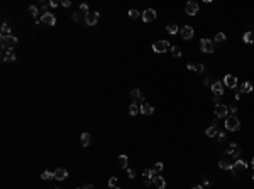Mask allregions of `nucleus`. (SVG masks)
I'll list each match as a JSON object with an SVG mask.
<instances>
[{
  "label": "nucleus",
  "mask_w": 254,
  "mask_h": 189,
  "mask_svg": "<svg viewBox=\"0 0 254 189\" xmlns=\"http://www.w3.org/2000/svg\"><path fill=\"white\" fill-rule=\"evenodd\" d=\"M131 96H132V100H139L141 98V90H139V88H134V90L131 91Z\"/></svg>",
  "instance_id": "cd10ccee"
},
{
  "label": "nucleus",
  "mask_w": 254,
  "mask_h": 189,
  "mask_svg": "<svg viewBox=\"0 0 254 189\" xmlns=\"http://www.w3.org/2000/svg\"><path fill=\"white\" fill-rule=\"evenodd\" d=\"M152 186H154L156 189H164L166 187V181H164L161 176H156V177L152 179Z\"/></svg>",
  "instance_id": "4468645a"
},
{
  "label": "nucleus",
  "mask_w": 254,
  "mask_h": 189,
  "mask_svg": "<svg viewBox=\"0 0 254 189\" xmlns=\"http://www.w3.org/2000/svg\"><path fill=\"white\" fill-rule=\"evenodd\" d=\"M76 189H81V187H76Z\"/></svg>",
  "instance_id": "864d4df0"
},
{
  "label": "nucleus",
  "mask_w": 254,
  "mask_h": 189,
  "mask_svg": "<svg viewBox=\"0 0 254 189\" xmlns=\"http://www.w3.org/2000/svg\"><path fill=\"white\" fill-rule=\"evenodd\" d=\"M236 112H237V106H236V105H230V106H229V113H230V115H234Z\"/></svg>",
  "instance_id": "58836bf2"
},
{
  "label": "nucleus",
  "mask_w": 254,
  "mask_h": 189,
  "mask_svg": "<svg viewBox=\"0 0 254 189\" xmlns=\"http://www.w3.org/2000/svg\"><path fill=\"white\" fill-rule=\"evenodd\" d=\"M68 177V171L66 169H56L54 171V179H58V181H63V179H66Z\"/></svg>",
  "instance_id": "2eb2a0df"
},
{
  "label": "nucleus",
  "mask_w": 254,
  "mask_h": 189,
  "mask_svg": "<svg viewBox=\"0 0 254 189\" xmlns=\"http://www.w3.org/2000/svg\"><path fill=\"white\" fill-rule=\"evenodd\" d=\"M117 189H120V187H117Z\"/></svg>",
  "instance_id": "6e6d98bb"
},
{
  "label": "nucleus",
  "mask_w": 254,
  "mask_h": 189,
  "mask_svg": "<svg viewBox=\"0 0 254 189\" xmlns=\"http://www.w3.org/2000/svg\"><path fill=\"white\" fill-rule=\"evenodd\" d=\"M81 144H83L85 147L90 145V144H92V135L87 134V132H85V134H81Z\"/></svg>",
  "instance_id": "6ab92c4d"
},
{
  "label": "nucleus",
  "mask_w": 254,
  "mask_h": 189,
  "mask_svg": "<svg viewBox=\"0 0 254 189\" xmlns=\"http://www.w3.org/2000/svg\"><path fill=\"white\" fill-rule=\"evenodd\" d=\"M220 96H222V94H215V96H214V103H215V106L220 105Z\"/></svg>",
  "instance_id": "4c0bfd02"
},
{
  "label": "nucleus",
  "mask_w": 254,
  "mask_h": 189,
  "mask_svg": "<svg viewBox=\"0 0 254 189\" xmlns=\"http://www.w3.org/2000/svg\"><path fill=\"white\" fill-rule=\"evenodd\" d=\"M154 19H156V10L148 9V10L142 12V20H144V22H152Z\"/></svg>",
  "instance_id": "9b49d317"
},
{
  "label": "nucleus",
  "mask_w": 254,
  "mask_h": 189,
  "mask_svg": "<svg viewBox=\"0 0 254 189\" xmlns=\"http://www.w3.org/2000/svg\"><path fill=\"white\" fill-rule=\"evenodd\" d=\"M224 81H214V84H212V91H214V94H224Z\"/></svg>",
  "instance_id": "f8f14e48"
},
{
  "label": "nucleus",
  "mask_w": 254,
  "mask_h": 189,
  "mask_svg": "<svg viewBox=\"0 0 254 189\" xmlns=\"http://www.w3.org/2000/svg\"><path fill=\"white\" fill-rule=\"evenodd\" d=\"M225 140V132H220L219 134V142H224Z\"/></svg>",
  "instance_id": "a19ab883"
},
{
  "label": "nucleus",
  "mask_w": 254,
  "mask_h": 189,
  "mask_svg": "<svg viewBox=\"0 0 254 189\" xmlns=\"http://www.w3.org/2000/svg\"><path fill=\"white\" fill-rule=\"evenodd\" d=\"M224 86H227V88H236V86H237V78L234 76V74H225V78H224Z\"/></svg>",
  "instance_id": "1a4fd4ad"
},
{
  "label": "nucleus",
  "mask_w": 254,
  "mask_h": 189,
  "mask_svg": "<svg viewBox=\"0 0 254 189\" xmlns=\"http://www.w3.org/2000/svg\"><path fill=\"white\" fill-rule=\"evenodd\" d=\"M205 86H212V80H210V78H205Z\"/></svg>",
  "instance_id": "37998d69"
},
{
  "label": "nucleus",
  "mask_w": 254,
  "mask_h": 189,
  "mask_svg": "<svg viewBox=\"0 0 254 189\" xmlns=\"http://www.w3.org/2000/svg\"><path fill=\"white\" fill-rule=\"evenodd\" d=\"M129 17H131V19H137L139 17V12L136 10V9H131V10H129Z\"/></svg>",
  "instance_id": "473e14b6"
},
{
  "label": "nucleus",
  "mask_w": 254,
  "mask_h": 189,
  "mask_svg": "<svg viewBox=\"0 0 254 189\" xmlns=\"http://www.w3.org/2000/svg\"><path fill=\"white\" fill-rule=\"evenodd\" d=\"M139 112H141V106H137L136 103H132V105L129 106V113H131L132 116H134V115H137Z\"/></svg>",
  "instance_id": "4be33fe9"
},
{
  "label": "nucleus",
  "mask_w": 254,
  "mask_h": 189,
  "mask_svg": "<svg viewBox=\"0 0 254 189\" xmlns=\"http://www.w3.org/2000/svg\"><path fill=\"white\" fill-rule=\"evenodd\" d=\"M10 29H12V27L4 22V24H2V36H10Z\"/></svg>",
  "instance_id": "a878e982"
},
{
  "label": "nucleus",
  "mask_w": 254,
  "mask_h": 189,
  "mask_svg": "<svg viewBox=\"0 0 254 189\" xmlns=\"http://www.w3.org/2000/svg\"><path fill=\"white\" fill-rule=\"evenodd\" d=\"M225 128L230 132H237L241 128V122L239 118H237L236 115H229L227 118H225Z\"/></svg>",
  "instance_id": "f257e3e1"
},
{
  "label": "nucleus",
  "mask_w": 254,
  "mask_h": 189,
  "mask_svg": "<svg viewBox=\"0 0 254 189\" xmlns=\"http://www.w3.org/2000/svg\"><path fill=\"white\" fill-rule=\"evenodd\" d=\"M170 49V44H168V41L164 39H159V41H154V44H152V51L154 52H164Z\"/></svg>",
  "instance_id": "7ed1b4c3"
},
{
  "label": "nucleus",
  "mask_w": 254,
  "mask_h": 189,
  "mask_svg": "<svg viewBox=\"0 0 254 189\" xmlns=\"http://www.w3.org/2000/svg\"><path fill=\"white\" fill-rule=\"evenodd\" d=\"M54 177V172H49V171H44L43 174H41V179H44V181H47V179Z\"/></svg>",
  "instance_id": "c756f323"
},
{
  "label": "nucleus",
  "mask_w": 254,
  "mask_h": 189,
  "mask_svg": "<svg viewBox=\"0 0 254 189\" xmlns=\"http://www.w3.org/2000/svg\"><path fill=\"white\" fill-rule=\"evenodd\" d=\"M81 189H93V186H92V184H85Z\"/></svg>",
  "instance_id": "de8ad7c7"
},
{
  "label": "nucleus",
  "mask_w": 254,
  "mask_h": 189,
  "mask_svg": "<svg viewBox=\"0 0 254 189\" xmlns=\"http://www.w3.org/2000/svg\"><path fill=\"white\" fill-rule=\"evenodd\" d=\"M49 5H51V7H58V5H59V2H56V0H51V2H49Z\"/></svg>",
  "instance_id": "c03bdc74"
},
{
  "label": "nucleus",
  "mask_w": 254,
  "mask_h": 189,
  "mask_svg": "<svg viewBox=\"0 0 254 189\" xmlns=\"http://www.w3.org/2000/svg\"><path fill=\"white\" fill-rule=\"evenodd\" d=\"M168 32H170V34H173V36H174V34L178 32V27L174 26V24H170V26H168Z\"/></svg>",
  "instance_id": "2f4dec72"
},
{
  "label": "nucleus",
  "mask_w": 254,
  "mask_h": 189,
  "mask_svg": "<svg viewBox=\"0 0 254 189\" xmlns=\"http://www.w3.org/2000/svg\"><path fill=\"white\" fill-rule=\"evenodd\" d=\"M237 150V144L232 142V144H229V149H225V154H234Z\"/></svg>",
  "instance_id": "bb28decb"
},
{
  "label": "nucleus",
  "mask_w": 254,
  "mask_h": 189,
  "mask_svg": "<svg viewBox=\"0 0 254 189\" xmlns=\"http://www.w3.org/2000/svg\"><path fill=\"white\" fill-rule=\"evenodd\" d=\"M205 135H207V137H215V135H219V132H217V127H215V125H212V127H208L207 130H205Z\"/></svg>",
  "instance_id": "aec40b11"
},
{
  "label": "nucleus",
  "mask_w": 254,
  "mask_h": 189,
  "mask_svg": "<svg viewBox=\"0 0 254 189\" xmlns=\"http://www.w3.org/2000/svg\"><path fill=\"white\" fill-rule=\"evenodd\" d=\"M109 187H114V189L119 187V181H117V177H110L109 179Z\"/></svg>",
  "instance_id": "c85d7f7f"
},
{
  "label": "nucleus",
  "mask_w": 254,
  "mask_h": 189,
  "mask_svg": "<svg viewBox=\"0 0 254 189\" xmlns=\"http://www.w3.org/2000/svg\"><path fill=\"white\" fill-rule=\"evenodd\" d=\"M246 169H247V162H244L242 159H239V160H236V162H234V166H232V169H230V172H232V176H237L239 172L246 171Z\"/></svg>",
  "instance_id": "20e7f679"
},
{
  "label": "nucleus",
  "mask_w": 254,
  "mask_h": 189,
  "mask_svg": "<svg viewBox=\"0 0 254 189\" xmlns=\"http://www.w3.org/2000/svg\"><path fill=\"white\" fill-rule=\"evenodd\" d=\"M110 189H114V187H110Z\"/></svg>",
  "instance_id": "5fc2aeb1"
},
{
  "label": "nucleus",
  "mask_w": 254,
  "mask_h": 189,
  "mask_svg": "<svg viewBox=\"0 0 254 189\" xmlns=\"http://www.w3.org/2000/svg\"><path fill=\"white\" fill-rule=\"evenodd\" d=\"M2 59H4V61H14V59H15L14 49H5V52H4V56H2Z\"/></svg>",
  "instance_id": "dca6fc26"
},
{
  "label": "nucleus",
  "mask_w": 254,
  "mask_h": 189,
  "mask_svg": "<svg viewBox=\"0 0 254 189\" xmlns=\"http://www.w3.org/2000/svg\"><path fill=\"white\" fill-rule=\"evenodd\" d=\"M39 22H43V24H46V26H54L56 24V17L51 12H44L43 15H41Z\"/></svg>",
  "instance_id": "423d86ee"
},
{
  "label": "nucleus",
  "mask_w": 254,
  "mask_h": 189,
  "mask_svg": "<svg viewBox=\"0 0 254 189\" xmlns=\"http://www.w3.org/2000/svg\"><path fill=\"white\" fill-rule=\"evenodd\" d=\"M185 12L188 15H196L198 14V4H196V2H188L186 7H185Z\"/></svg>",
  "instance_id": "9d476101"
},
{
  "label": "nucleus",
  "mask_w": 254,
  "mask_h": 189,
  "mask_svg": "<svg viewBox=\"0 0 254 189\" xmlns=\"http://www.w3.org/2000/svg\"><path fill=\"white\" fill-rule=\"evenodd\" d=\"M98 22V12H88V14H85V24L87 26H95Z\"/></svg>",
  "instance_id": "6e6552de"
},
{
  "label": "nucleus",
  "mask_w": 254,
  "mask_h": 189,
  "mask_svg": "<svg viewBox=\"0 0 254 189\" xmlns=\"http://www.w3.org/2000/svg\"><path fill=\"white\" fill-rule=\"evenodd\" d=\"M239 157H241V149H237L236 152L232 154V159H234V162H236V160H239Z\"/></svg>",
  "instance_id": "e433bc0d"
},
{
  "label": "nucleus",
  "mask_w": 254,
  "mask_h": 189,
  "mask_svg": "<svg viewBox=\"0 0 254 189\" xmlns=\"http://www.w3.org/2000/svg\"><path fill=\"white\" fill-rule=\"evenodd\" d=\"M61 5H65V7H69V5H71V2H69V0H63Z\"/></svg>",
  "instance_id": "a18cd8bd"
},
{
  "label": "nucleus",
  "mask_w": 254,
  "mask_h": 189,
  "mask_svg": "<svg viewBox=\"0 0 254 189\" xmlns=\"http://www.w3.org/2000/svg\"><path fill=\"white\" fill-rule=\"evenodd\" d=\"M71 19L75 22H80V19H81V12H75V14H71Z\"/></svg>",
  "instance_id": "f704fd0d"
},
{
  "label": "nucleus",
  "mask_w": 254,
  "mask_h": 189,
  "mask_svg": "<svg viewBox=\"0 0 254 189\" xmlns=\"http://www.w3.org/2000/svg\"><path fill=\"white\" fill-rule=\"evenodd\" d=\"M225 41V34L224 32H219L217 36H215V42H219V44H222Z\"/></svg>",
  "instance_id": "7c9ffc66"
},
{
  "label": "nucleus",
  "mask_w": 254,
  "mask_h": 189,
  "mask_svg": "<svg viewBox=\"0 0 254 189\" xmlns=\"http://www.w3.org/2000/svg\"><path fill=\"white\" fill-rule=\"evenodd\" d=\"M29 14L32 15V17H36V22H39V19H37V14H39V9H37L36 5H31V7H29Z\"/></svg>",
  "instance_id": "5701e85b"
},
{
  "label": "nucleus",
  "mask_w": 254,
  "mask_h": 189,
  "mask_svg": "<svg viewBox=\"0 0 254 189\" xmlns=\"http://www.w3.org/2000/svg\"><path fill=\"white\" fill-rule=\"evenodd\" d=\"M80 12H81V14H88V12H90V10H88V5L87 4H81L80 5Z\"/></svg>",
  "instance_id": "c9c22d12"
},
{
  "label": "nucleus",
  "mask_w": 254,
  "mask_h": 189,
  "mask_svg": "<svg viewBox=\"0 0 254 189\" xmlns=\"http://www.w3.org/2000/svg\"><path fill=\"white\" fill-rule=\"evenodd\" d=\"M195 71H198V73L200 71H203V64L202 62H200V64H195Z\"/></svg>",
  "instance_id": "79ce46f5"
},
{
  "label": "nucleus",
  "mask_w": 254,
  "mask_h": 189,
  "mask_svg": "<svg viewBox=\"0 0 254 189\" xmlns=\"http://www.w3.org/2000/svg\"><path fill=\"white\" fill-rule=\"evenodd\" d=\"M200 49H202L203 52H214V51H215L214 41H210V39H202V41H200Z\"/></svg>",
  "instance_id": "39448f33"
},
{
  "label": "nucleus",
  "mask_w": 254,
  "mask_h": 189,
  "mask_svg": "<svg viewBox=\"0 0 254 189\" xmlns=\"http://www.w3.org/2000/svg\"><path fill=\"white\" fill-rule=\"evenodd\" d=\"M180 34H181V37H183L185 41H190V39L193 37V27L185 26V27L181 29V32H180Z\"/></svg>",
  "instance_id": "ddd939ff"
},
{
  "label": "nucleus",
  "mask_w": 254,
  "mask_h": 189,
  "mask_svg": "<svg viewBox=\"0 0 254 189\" xmlns=\"http://www.w3.org/2000/svg\"><path fill=\"white\" fill-rule=\"evenodd\" d=\"M152 171L156 172V174H159V172L163 171V164H161V162H158L156 166H154V167H152Z\"/></svg>",
  "instance_id": "72a5a7b5"
},
{
  "label": "nucleus",
  "mask_w": 254,
  "mask_h": 189,
  "mask_svg": "<svg viewBox=\"0 0 254 189\" xmlns=\"http://www.w3.org/2000/svg\"><path fill=\"white\" fill-rule=\"evenodd\" d=\"M252 167H254V157H252Z\"/></svg>",
  "instance_id": "3c124183"
},
{
  "label": "nucleus",
  "mask_w": 254,
  "mask_h": 189,
  "mask_svg": "<svg viewBox=\"0 0 254 189\" xmlns=\"http://www.w3.org/2000/svg\"><path fill=\"white\" fill-rule=\"evenodd\" d=\"M144 184L148 186V184H152V179H144Z\"/></svg>",
  "instance_id": "09e8293b"
},
{
  "label": "nucleus",
  "mask_w": 254,
  "mask_h": 189,
  "mask_svg": "<svg viewBox=\"0 0 254 189\" xmlns=\"http://www.w3.org/2000/svg\"><path fill=\"white\" fill-rule=\"evenodd\" d=\"M227 113H229V106L227 105H217L215 106V116H217V118H227Z\"/></svg>",
  "instance_id": "0eeeda50"
},
{
  "label": "nucleus",
  "mask_w": 254,
  "mask_h": 189,
  "mask_svg": "<svg viewBox=\"0 0 254 189\" xmlns=\"http://www.w3.org/2000/svg\"><path fill=\"white\" fill-rule=\"evenodd\" d=\"M219 166H220V169H224V171H230L234 166V162H229V160H220L219 162Z\"/></svg>",
  "instance_id": "a211bd4d"
},
{
  "label": "nucleus",
  "mask_w": 254,
  "mask_h": 189,
  "mask_svg": "<svg viewBox=\"0 0 254 189\" xmlns=\"http://www.w3.org/2000/svg\"><path fill=\"white\" fill-rule=\"evenodd\" d=\"M186 68H188V69H190V71H195V64H192V62H190V64H188V66H186Z\"/></svg>",
  "instance_id": "49530a36"
},
{
  "label": "nucleus",
  "mask_w": 254,
  "mask_h": 189,
  "mask_svg": "<svg viewBox=\"0 0 254 189\" xmlns=\"http://www.w3.org/2000/svg\"><path fill=\"white\" fill-rule=\"evenodd\" d=\"M117 162H119V167L125 169V167H127V155H119Z\"/></svg>",
  "instance_id": "412c9836"
},
{
  "label": "nucleus",
  "mask_w": 254,
  "mask_h": 189,
  "mask_svg": "<svg viewBox=\"0 0 254 189\" xmlns=\"http://www.w3.org/2000/svg\"><path fill=\"white\" fill-rule=\"evenodd\" d=\"M152 112H154L152 105H149V103H142V105H141V113H142V115H151Z\"/></svg>",
  "instance_id": "f3484780"
},
{
  "label": "nucleus",
  "mask_w": 254,
  "mask_h": 189,
  "mask_svg": "<svg viewBox=\"0 0 254 189\" xmlns=\"http://www.w3.org/2000/svg\"><path fill=\"white\" fill-rule=\"evenodd\" d=\"M134 176H136V172H134V169H127V177H134Z\"/></svg>",
  "instance_id": "ea45409f"
},
{
  "label": "nucleus",
  "mask_w": 254,
  "mask_h": 189,
  "mask_svg": "<svg viewBox=\"0 0 254 189\" xmlns=\"http://www.w3.org/2000/svg\"><path fill=\"white\" fill-rule=\"evenodd\" d=\"M252 181H254V174H252Z\"/></svg>",
  "instance_id": "603ef678"
},
{
  "label": "nucleus",
  "mask_w": 254,
  "mask_h": 189,
  "mask_svg": "<svg viewBox=\"0 0 254 189\" xmlns=\"http://www.w3.org/2000/svg\"><path fill=\"white\" fill-rule=\"evenodd\" d=\"M193 189H203V187H202V186H195Z\"/></svg>",
  "instance_id": "8fccbe9b"
},
{
  "label": "nucleus",
  "mask_w": 254,
  "mask_h": 189,
  "mask_svg": "<svg viewBox=\"0 0 254 189\" xmlns=\"http://www.w3.org/2000/svg\"><path fill=\"white\" fill-rule=\"evenodd\" d=\"M17 37L15 36H2V39H0V44H2V47L4 49H14V46L17 44Z\"/></svg>",
  "instance_id": "f03ea898"
},
{
  "label": "nucleus",
  "mask_w": 254,
  "mask_h": 189,
  "mask_svg": "<svg viewBox=\"0 0 254 189\" xmlns=\"http://www.w3.org/2000/svg\"><path fill=\"white\" fill-rule=\"evenodd\" d=\"M170 51H171V54H173V58H180V56H181V49H180L178 46H173Z\"/></svg>",
  "instance_id": "393cba45"
},
{
  "label": "nucleus",
  "mask_w": 254,
  "mask_h": 189,
  "mask_svg": "<svg viewBox=\"0 0 254 189\" xmlns=\"http://www.w3.org/2000/svg\"><path fill=\"white\" fill-rule=\"evenodd\" d=\"M244 42L246 44H252L254 42V34L252 32H246L244 34Z\"/></svg>",
  "instance_id": "b1692460"
}]
</instances>
